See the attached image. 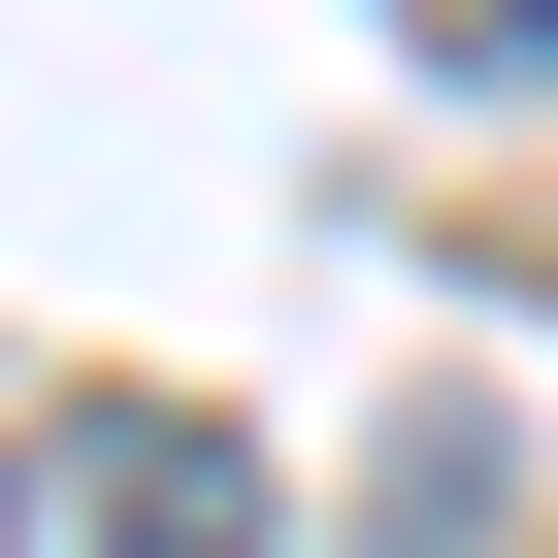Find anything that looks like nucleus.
<instances>
[{
  "mask_svg": "<svg viewBox=\"0 0 558 558\" xmlns=\"http://www.w3.org/2000/svg\"><path fill=\"white\" fill-rule=\"evenodd\" d=\"M34 525H66V558H263V460L165 427V395H99V427L34 460Z\"/></svg>",
  "mask_w": 558,
  "mask_h": 558,
  "instance_id": "1",
  "label": "nucleus"
},
{
  "mask_svg": "<svg viewBox=\"0 0 558 558\" xmlns=\"http://www.w3.org/2000/svg\"><path fill=\"white\" fill-rule=\"evenodd\" d=\"M395 34H427V66H558V0H395Z\"/></svg>",
  "mask_w": 558,
  "mask_h": 558,
  "instance_id": "2",
  "label": "nucleus"
}]
</instances>
